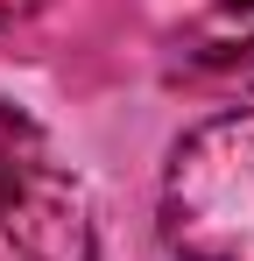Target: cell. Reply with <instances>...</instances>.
<instances>
[{
  "label": "cell",
  "mask_w": 254,
  "mask_h": 261,
  "mask_svg": "<svg viewBox=\"0 0 254 261\" xmlns=\"http://www.w3.org/2000/svg\"><path fill=\"white\" fill-rule=\"evenodd\" d=\"M36 7H42V0H0V29H7V21H29Z\"/></svg>",
  "instance_id": "cell-4"
},
{
  "label": "cell",
  "mask_w": 254,
  "mask_h": 261,
  "mask_svg": "<svg viewBox=\"0 0 254 261\" xmlns=\"http://www.w3.org/2000/svg\"><path fill=\"white\" fill-rule=\"evenodd\" d=\"M169 64L191 85H247L254 92V0H219L169 36Z\"/></svg>",
  "instance_id": "cell-3"
},
{
  "label": "cell",
  "mask_w": 254,
  "mask_h": 261,
  "mask_svg": "<svg viewBox=\"0 0 254 261\" xmlns=\"http://www.w3.org/2000/svg\"><path fill=\"white\" fill-rule=\"evenodd\" d=\"M163 240L184 261H254V106L212 113L169 148Z\"/></svg>",
  "instance_id": "cell-1"
},
{
  "label": "cell",
  "mask_w": 254,
  "mask_h": 261,
  "mask_svg": "<svg viewBox=\"0 0 254 261\" xmlns=\"http://www.w3.org/2000/svg\"><path fill=\"white\" fill-rule=\"evenodd\" d=\"M78 226V184L64 176L49 134L21 106H0V247L21 261H57Z\"/></svg>",
  "instance_id": "cell-2"
}]
</instances>
